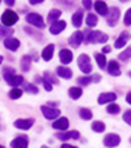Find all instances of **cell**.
<instances>
[{"mask_svg":"<svg viewBox=\"0 0 131 148\" xmlns=\"http://www.w3.org/2000/svg\"><path fill=\"white\" fill-rule=\"evenodd\" d=\"M84 34V41L88 42V43H106L109 39L108 34L102 33L100 30H85L83 32Z\"/></svg>","mask_w":131,"mask_h":148,"instance_id":"obj_1","label":"cell"},{"mask_svg":"<svg viewBox=\"0 0 131 148\" xmlns=\"http://www.w3.org/2000/svg\"><path fill=\"white\" fill-rule=\"evenodd\" d=\"M3 75L7 83L9 85H13V87H17V85H20L24 81V77L21 75H16L13 68H4Z\"/></svg>","mask_w":131,"mask_h":148,"instance_id":"obj_2","label":"cell"},{"mask_svg":"<svg viewBox=\"0 0 131 148\" xmlns=\"http://www.w3.org/2000/svg\"><path fill=\"white\" fill-rule=\"evenodd\" d=\"M17 20H19V16H17V13L13 12L12 9H7V11H4L3 16H1V23H3V25L7 26V28L13 26L14 24L17 23Z\"/></svg>","mask_w":131,"mask_h":148,"instance_id":"obj_3","label":"cell"},{"mask_svg":"<svg viewBox=\"0 0 131 148\" xmlns=\"http://www.w3.org/2000/svg\"><path fill=\"white\" fill-rule=\"evenodd\" d=\"M78 64H79V68L83 73L88 75V73L92 72V64H91V59L89 56L86 54H81L80 56L78 58Z\"/></svg>","mask_w":131,"mask_h":148,"instance_id":"obj_4","label":"cell"},{"mask_svg":"<svg viewBox=\"0 0 131 148\" xmlns=\"http://www.w3.org/2000/svg\"><path fill=\"white\" fill-rule=\"evenodd\" d=\"M119 16H121V12H119V8L117 7H112V8L108 11V14H106V21H108V25L109 26H115L119 20Z\"/></svg>","mask_w":131,"mask_h":148,"instance_id":"obj_5","label":"cell"},{"mask_svg":"<svg viewBox=\"0 0 131 148\" xmlns=\"http://www.w3.org/2000/svg\"><path fill=\"white\" fill-rule=\"evenodd\" d=\"M26 21H28L30 25L36 26V28H39V29L45 28V21H43V18H42L41 14H38V13L26 14Z\"/></svg>","mask_w":131,"mask_h":148,"instance_id":"obj_6","label":"cell"},{"mask_svg":"<svg viewBox=\"0 0 131 148\" xmlns=\"http://www.w3.org/2000/svg\"><path fill=\"white\" fill-rule=\"evenodd\" d=\"M119 143H121V138H119V135H117V134H108L104 138V144L108 148L117 147Z\"/></svg>","mask_w":131,"mask_h":148,"instance_id":"obj_7","label":"cell"},{"mask_svg":"<svg viewBox=\"0 0 131 148\" xmlns=\"http://www.w3.org/2000/svg\"><path fill=\"white\" fill-rule=\"evenodd\" d=\"M41 112L46 119H55L60 115V110L59 109H53L50 106H41Z\"/></svg>","mask_w":131,"mask_h":148,"instance_id":"obj_8","label":"cell"},{"mask_svg":"<svg viewBox=\"0 0 131 148\" xmlns=\"http://www.w3.org/2000/svg\"><path fill=\"white\" fill-rule=\"evenodd\" d=\"M83 41H84V34H83V32H80V30L75 32V33L68 38V43H70L73 49H78L79 46H80V43H83Z\"/></svg>","mask_w":131,"mask_h":148,"instance_id":"obj_9","label":"cell"},{"mask_svg":"<svg viewBox=\"0 0 131 148\" xmlns=\"http://www.w3.org/2000/svg\"><path fill=\"white\" fill-rule=\"evenodd\" d=\"M66 26H67V24H66L64 20H58V21H55V23L51 24L50 33L54 34V36H58L59 33H62V32L66 29Z\"/></svg>","mask_w":131,"mask_h":148,"instance_id":"obj_10","label":"cell"},{"mask_svg":"<svg viewBox=\"0 0 131 148\" xmlns=\"http://www.w3.org/2000/svg\"><path fill=\"white\" fill-rule=\"evenodd\" d=\"M130 38H131V34L128 33V32H122V33L119 34V37L115 39L114 47H115V49H122L123 46L126 45V42H127Z\"/></svg>","mask_w":131,"mask_h":148,"instance_id":"obj_11","label":"cell"},{"mask_svg":"<svg viewBox=\"0 0 131 148\" xmlns=\"http://www.w3.org/2000/svg\"><path fill=\"white\" fill-rule=\"evenodd\" d=\"M34 123V119L33 118H26V119H17L14 122V127L20 130H29L33 126Z\"/></svg>","mask_w":131,"mask_h":148,"instance_id":"obj_12","label":"cell"},{"mask_svg":"<svg viewBox=\"0 0 131 148\" xmlns=\"http://www.w3.org/2000/svg\"><path fill=\"white\" fill-rule=\"evenodd\" d=\"M11 147L12 148H28V136L23 135V136H19L16 139H13L11 142Z\"/></svg>","mask_w":131,"mask_h":148,"instance_id":"obj_13","label":"cell"},{"mask_svg":"<svg viewBox=\"0 0 131 148\" xmlns=\"http://www.w3.org/2000/svg\"><path fill=\"white\" fill-rule=\"evenodd\" d=\"M72 51L68 50V49H62L60 53H59V59H60V62L63 63V64H68V63H71L72 62Z\"/></svg>","mask_w":131,"mask_h":148,"instance_id":"obj_14","label":"cell"},{"mask_svg":"<svg viewBox=\"0 0 131 148\" xmlns=\"http://www.w3.org/2000/svg\"><path fill=\"white\" fill-rule=\"evenodd\" d=\"M56 138L60 140H68V139H79L80 138V132L72 130V131H67V132H59L56 134Z\"/></svg>","mask_w":131,"mask_h":148,"instance_id":"obj_15","label":"cell"},{"mask_svg":"<svg viewBox=\"0 0 131 148\" xmlns=\"http://www.w3.org/2000/svg\"><path fill=\"white\" fill-rule=\"evenodd\" d=\"M4 46H5V49H8L11 51H16L20 47V41L17 38H13V37H8L4 41Z\"/></svg>","mask_w":131,"mask_h":148,"instance_id":"obj_16","label":"cell"},{"mask_svg":"<svg viewBox=\"0 0 131 148\" xmlns=\"http://www.w3.org/2000/svg\"><path fill=\"white\" fill-rule=\"evenodd\" d=\"M118 96L115 95V93H101L100 97H98V103H101V105H104V103H108V102H113V101L117 100Z\"/></svg>","mask_w":131,"mask_h":148,"instance_id":"obj_17","label":"cell"},{"mask_svg":"<svg viewBox=\"0 0 131 148\" xmlns=\"http://www.w3.org/2000/svg\"><path fill=\"white\" fill-rule=\"evenodd\" d=\"M101 80V76L100 75H96V76H83V77L78 79V83L79 85H88V84L93 83V81H96V83H98V81Z\"/></svg>","mask_w":131,"mask_h":148,"instance_id":"obj_18","label":"cell"},{"mask_svg":"<svg viewBox=\"0 0 131 148\" xmlns=\"http://www.w3.org/2000/svg\"><path fill=\"white\" fill-rule=\"evenodd\" d=\"M68 119L67 118H64V117H62V118H59V119H56L55 122L53 123V127L55 130H62V131H66L67 130V127H68Z\"/></svg>","mask_w":131,"mask_h":148,"instance_id":"obj_19","label":"cell"},{"mask_svg":"<svg viewBox=\"0 0 131 148\" xmlns=\"http://www.w3.org/2000/svg\"><path fill=\"white\" fill-rule=\"evenodd\" d=\"M108 71L112 76H119L121 75V68L115 60H110L108 64Z\"/></svg>","mask_w":131,"mask_h":148,"instance_id":"obj_20","label":"cell"},{"mask_svg":"<svg viewBox=\"0 0 131 148\" xmlns=\"http://www.w3.org/2000/svg\"><path fill=\"white\" fill-rule=\"evenodd\" d=\"M54 50H55V46L54 45L46 46V47L43 49V51H42V59L46 62L51 60V59H53V55H54Z\"/></svg>","mask_w":131,"mask_h":148,"instance_id":"obj_21","label":"cell"},{"mask_svg":"<svg viewBox=\"0 0 131 148\" xmlns=\"http://www.w3.org/2000/svg\"><path fill=\"white\" fill-rule=\"evenodd\" d=\"M56 75L59 76V77H63V79H71L72 77V71L70 70V68L64 67V66H60V67L56 68Z\"/></svg>","mask_w":131,"mask_h":148,"instance_id":"obj_22","label":"cell"},{"mask_svg":"<svg viewBox=\"0 0 131 148\" xmlns=\"http://www.w3.org/2000/svg\"><path fill=\"white\" fill-rule=\"evenodd\" d=\"M95 8H96V11L98 12V14H101V16H106V14H108L109 8H108V5H106V3L102 1V0H97V1H96Z\"/></svg>","mask_w":131,"mask_h":148,"instance_id":"obj_23","label":"cell"},{"mask_svg":"<svg viewBox=\"0 0 131 148\" xmlns=\"http://www.w3.org/2000/svg\"><path fill=\"white\" fill-rule=\"evenodd\" d=\"M81 23H83V11L79 9V11H76L75 13L72 14V25L75 26V28H80Z\"/></svg>","mask_w":131,"mask_h":148,"instance_id":"obj_24","label":"cell"},{"mask_svg":"<svg viewBox=\"0 0 131 148\" xmlns=\"http://www.w3.org/2000/svg\"><path fill=\"white\" fill-rule=\"evenodd\" d=\"M30 64H32V58L29 55H24L21 58V70L24 72H28L30 70Z\"/></svg>","mask_w":131,"mask_h":148,"instance_id":"obj_25","label":"cell"},{"mask_svg":"<svg viewBox=\"0 0 131 148\" xmlns=\"http://www.w3.org/2000/svg\"><path fill=\"white\" fill-rule=\"evenodd\" d=\"M95 58H96V60H97V64H98V67L101 68V70H105V67H106V56H105V54H100V53H95Z\"/></svg>","mask_w":131,"mask_h":148,"instance_id":"obj_26","label":"cell"},{"mask_svg":"<svg viewBox=\"0 0 131 148\" xmlns=\"http://www.w3.org/2000/svg\"><path fill=\"white\" fill-rule=\"evenodd\" d=\"M62 16V12L59 11V9H51L50 12H49V16H47V20L49 23H55V21H58V18Z\"/></svg>","mask_w":131,"mask_h":148,"instance_id":"obj_27","label":"cell"},{"mask_svg":"<svg viewBox=\"0 0 131 148\" xmlns=\"http://www.w3.org/2000/svg\"><path fill=\"white\" fill-rule=\"evenodd\" d=\"M68 95H70V97L72 98V100H78V98H80V96L83 95V90L79 87H72L68 90Z\"/></svg>","mask_w":131,"mask_h":148,"instance_id":"obj_28","label":"cell"},{"mask_svg":"<svg viewBox=\"0 0 131 148\" xmlns=\"http://www.w3.org/2000/svg\"><path fill=\"white\" fill-rule=\"evenodd\" d=\"M106 129V126L104 122H101V121H95V122L92 123V130L95 132H104Z\"/></svg>","mask_w":131,"mask_h":148,"instance_id":"obj_29","label":"cell"},{"mask_svg":"<svg viewBox=\"0 0 131 148\" xmlns=\"http://www.w3.org/2000/svg\"><path fill=\"white\" fill-rule=\"evenodd\" d=\"M86 25L89 26V28H92V26H96L97 25V23H98V18H97V16L96 14H93V13H89L88 16H86Z\"/></svg>","mask_w":131,"mask_h":148,"instance_id":"obj_30","label":"cell"},{"mask_svg":"<svg viewBox=\"0 0 131 148\" xmlns=\"http://www.w3.org/2000/svg\"><path fill=\"white\" fill-rule=\"evenodd\" d=\"M8 96H9V98H12V100H17V98H20L23 96V90L20 89V88H13V89L9 90Z\"/></svg>","mask_w":131,"mask_h":148,"instance_id":"obj_31","label":"cell"},{"mask_svg":"<svg viewBox=\"0 0 131 148\" xmlns=\"http://www.w3.org/2000/svg\"><path fill=\"white\" fill-rule=\"evenodd\" d=\"M79 114H80V117L83 118V119H85V121H89L91 118L93 117L92 112H91L89 109H85V108H81V109L79 110Z\"/></svg>","mask_w":131,"mask_h":148,"instance_id":"obj_32","label":"cell"},{"mask_svg":"<svg viewBox=\"0 0 131 148\" xmlns=\"http://www.w3.org/2000/svg\"><path fill=\"white\" fill-rule=\"evenodd\" d=\"M12 33H13V29L0 25V38H1V37H11Z\"/></svg>","mask_w":131,"mask_h":148,"instance_id":"obj_33","label":"cell"},{"mask_svg":"<svg viewBox=\"0 0 131 148\" xmlns=\"http://www.w3.org/2000/svg\"><path fill=\"white\" fill-rule=\"evenodd\" d=\"M106 110H108L109 114H118V113L121 112V108L117 103H110V105L106 108Z\"/></svg>","mask_w":131,"mask_h":148,"instance_id":"obj_34","label":"cell"},{"mask_svg":"<svg viewBox=\"0 0 131 148\" xmlns=\"http://www.w3.org/2000/svg\"><path fill=\"white\" fill-rule=\"evenodd\" d=\"M118 58L121 59V60H127V59L131 58V46L130 47H127L125 51H122V53L119 54V56Z\"/></svg>","mask_w":131,"mask_h":148,"instance_id":"obj_35","label":"cell"},{"mask_svg":"<svg viewBox=\"0 0 131 148\" xmlns=\"http://www.w3.org/2000/svg\"><path fill=\"white\" fill-rule=\"evenodd\" d=\"M25 90L28 93H33V95H37V93H38V88H37L34 84H26Z\"/></svg>","mask_w":131,"mask_h":148,"instance_id":"obj_36","label":"cell"},{"mask_svg":"<svg viewBox=\"0 0 131 148\" xmlns=\"http://www.w3.org/2000/svg\"><path fill=\"white\" fill-rule=\"evenodd\" d=\"M43 79H46V80L49 81V83H54V84H58V79L54 77V76H51L49 72H45V76H43Z\"/></svg>","mask_w":131,"mask_h":148,"instance_id":"obj_37","label":"cell"},{"mask_svg":"<svg viewBox=\"0 0 131 148\" xmlns=\"http://www.w3.org/2000/svg\"><path fill=\"white\" fill-rule=\"evenodd\" d=\"M125 25L126 26H130L131 25V8L126 12L125 14Z\"/></svg>","mask_w":131,"mask_h":148,"instance_id":"obj_38","label":"cell"},{"mask_svg":"<svg viewBox=\"0 0 131 148\" xmlns=\"http://www.w3.org/2000/svg\"><path fill=\"white\" fill-rule=\"evenodd\" d=\"M123 121L131 126V110H127V112H125V114H123Z\"/></svg>","mask_w":131,"mask_h":148,"instance_id":"obj_39","label":"cell"},{"mask_svg":"<svg viewBox=\"0 0 131 148\" xmlns=\"http://www.w3.org/2000/svg\"><path fill=\"white\" fill-rule=\"evenodd\" d=\"M42 84H43V87H45V89L47 90V92H51V90H53V85H51L46 79H42Z\"/></svg>","mask_w":131,"mask_h":148,"instance_id":"obj_40","label":"cell"},{"mask_svg":"<svg viewBox=\"0 0 131 148\" xmlns=\"http://www.w3.org/2000/svg\"><path fill=\"white\" fill-rule=\"evenodd\" d=\"M81 3H83V5H84V8H85V9H91V8H92V0H83Z\"/></svg>","mask_w":131,"mask_h":148,"instance_id":"obj_41","label":"cell"},{"mask_svg":"<svg viewBox=\"0 0 131 148\" xmlns=\"http://www.w3.org/2000/svg\"><path fill=\"white\" fill-rule=\"evenodd\" d=\"M45 0H29V3L33 4V5H36V4H39V3H43Z\"/></svg>","mask_w":131,"mask_h":148,"instance_id":"obj_42","label":"cell"},{"mask_svg":"<svg viewBox=\"0 0 131 148\" xmlns=\"http://www.w3.org/2000/svg\"><path fill=\"white\" fill-rule=\"evenodd\" d=\"M110 50H112V49L109 47V46H104V47H102V53H104V54L110 53Z\"/></svg>","mask_w":131,"mask_h":148,"instance_id":"obj_43","label":"cell"},{"mask_svg":"<svg viewBox=\"0 0 131 148\" xmlns=\"http://www.w3.org/2000/svg\"><path fill=\"white\" fill-rule=\"evenodd\" d=\"M4 1H5V4L7 5H9V7L14 5V0H4Z\"/></svg>","mask_w":131,"mask_h":148,"instance_id":"obj_44","label":"cell"},{"mask_svg":"<svg viewBox=\"0 0 131 148\" xmlns=\"http://www.w3.org/2000/svg\"><path fill=\"white\" fill-rule=\"evenodd\" d=\"M126 101H127V102L131 105V92L127 93V96H126Z\"/></svg>","mask_w":131,"mask_h":148,"instance_id":"obj_45","label":"cell"},{"mask_svg":"<svg viewBox=\"0 0 131 148\" xmlns=\"http://www.w3.org/2000/svg\"><path fill=\"white\" fill-rule=\"evenodd\" d=\"M60 148H78V147H75V145H71V144H62Z\"/></svg>","mask_w":131,"mask_h":148,"instance_id":"obj_46","label":"cell"},{"mask_svg":"<svg viewBox=\"0 0 131 148\" xmlns=\"http://www.w3.org/2000/svg\"><path fill=\"white\" fill-rule=\"evenodd\" d=\"M1 62H3V56L0 55V64H1Z\"/></svg>","mask_w":131,"mask_h":148,"instance_id":"obj_47","label":"cell"},{"mask_svg":"<svg viewBox=\"0 0 131 148\" xmlns=\"http://www.w3.org/2000/svg\"><path fill=\"white\" fill-rule=\"evenodd\" d=\"M119 1H122V3H126V1H127V0H119Z\"/></svg>","mask_w":131,"mask_h":148,"instance_id":"obj_48","label":"cell"},{"mask_svg":"<svg viewBox=\"0 0 131 148\" xmlns=\"http://www.w3.org/2000/svg\"><path fill=\"white\" fill-rule=\"evenodd\" d=\"M128 75H130V77H131V71H130V72H128Z\"/></svg>","mask_w":131,"mask_h":148,"instance_id":"obj_49","label":"cell"},{"mask_svg":"<svg viewBox=\"0 0 131 148\" xmlns=\"http://www.w3.org/2000/svg\"><path fill=\"white\" fill-rule=\"evenodd\" d=\"M42 148H49V147H46V145H43V147H42Z\"/></svg>","mask_w":131,"mask_h":148,"instance_id":"obj_50","label":"cell"},{"mask_svg":"<svg viewBox=\"0 0 131 148\" xmlns=\"http://www.w3.org/2000/svg\"><path fill=\"white\" fill-rule=\"evenodd\" d=\"M0 148H4V147H3V145H0Z\"/></svg>","mask_w":131,"mask_h":148,"instance_id":"obj_51","label":"cell"},{"mask_svg":"<svg viewBox=\"0 0 131 148\" xmlns=\"http://www.w3.org/2000/svg\"><path fill=\"white\" fill-rule=\"evenodd\" d=\"M130 142H131V139H130Z\"/></svg>","mask_w":131,"mask_h":148,"instance_id":"obj_52","label":"cell"},{"mask_svg":"<svg viewBox=\"0 0 131 148\" xmlns=\"http://www.w3.org/2000/svg\"><path fill=\"white\" fill-rule=\"evenodd\" d=\"M0 1H1V0H0Z\"/></svg>","mask_w":131,"mask_h":148,"instance_id":"obj_53","label":"cell"}]
</instances>
